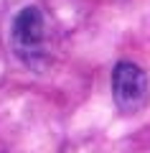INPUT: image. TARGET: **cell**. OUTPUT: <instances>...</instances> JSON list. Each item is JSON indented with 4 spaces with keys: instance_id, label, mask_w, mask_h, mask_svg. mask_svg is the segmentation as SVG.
<instances>
[{
    "instance_id": "cell-2",
    "label": "cell",
    "mask_w": 150,
    "mask_h": 153,
    "mask_svg": "<svg viewBox=\"0 0 150 153\" xmlns=\"http://www.w3.org/2000/svg\"><path fill=\"white\" fill-rule=\"evenodd\" d=\"M112 94L122 112H137L148 100L145 71L132 61H120L112 71Z\"/></svg>"
},
{
    "instance_id": "cell-1",
    "label": "cell",
    "mask_w": 150,
    "mask_h": 153,
    "mask_svg": "<svg viewBox=\"0 0 150 153\" xmlns=\"http://www.w3.org/2000/svg\"><path fill=\"white\" fill-rule=\"evenodd\" d=\"M43 36H46V26H43V16L36 5H26L18 10L10 26V38L13 49L26 64H36L43 56Z\"/></svg>"
}]
</instances>
